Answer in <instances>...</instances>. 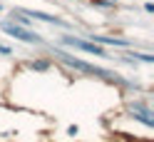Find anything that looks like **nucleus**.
<instances>
[{
	"mask_svg": "<svg viewBox=\"0 0 154 142\" xmlns=\"http://www.w3.org/2000/svg\"><path fill=\"white\" fill-rule=\"evenodd\" d=\"M132 112H134V117H137V120H142L144 122V125H154V117H152V112L147 110V107H142V105H134L132 107Z\"/></svg>",
	"mask_w": 154,
	"mask_h": 142,
	"instance_id": "5",
	"label": "nucleus"
},
{
	"mask_svg": "<svg viewBox=\"0 0 154 142\" xmlns=\"http://www.w3.org/2000/svg\"><path fill=\"white\" fill-rule=\"evenodd\" d=\"M92 43H107V45H119V47H127V40H119V37H104V35H92Z\"/></svg>",
	"mask_w": 154,
	"mask_h": 142,
	"instance_id": "6",
	"label": "nucleus"
},
{
	"mask_svg": "<svg viewBox=\"0 0 154 142\" xmlns=\"http://www.w3.org/2000/svg\"><path fill=\"white\" fill-rule=\"evenodd\" d=\"M60 58L70 65V68H75V70H82V72H90V75H97V77H104V80H112L114 75L109 72V70H102V68H94V65H90V62H82V60H75V58H70L67 52H57Z\"/></svg>",
	"mask_w": 154,
	"mask_h": 142,
	"instance_id": "1",
	"label": "nucleus"
},
{
	"mask_svg": "<svg viewBox=\"0 0 154 142\" xmlns=\"http://www.w3.org/2000/svg\"><path fill=\"white\" fill-rule=\"evenodd\" d=\"M0 10H3V5H0Z\"/></svg>",
	"mask_w": 154,
	"mask_h": 142,
	"instance_id": "7",
	"label": "nucleus"
},
{
	"mask_svg": "<svg viewBox=\"0 0 154 142\" xmlns=\"http://www.w3.org/2000/svg\"><path fill=\"white\" fill-rule=\"evenodd\" d=\"M3 30H5L8 35L17 37V40H23V43H40V35H37V33H30V30H25L23 25H15V23H3Z\"/></svg>",
	"mask_w": 154,
	"mask_h": 142,
	"instance_id": "2",
	"label": "nucleus"
},
{
	"mask_svg": "<svg viewBox=\"0 0 154 142\" xmlns=\"http://www.w3.org/2000/svg\"><path fill=\"white\" fill-rule=\"evenodd\" d=\"M23 15H27L30 20H45V23H55V25H65V20L55 15H47V13H35V10H23Z\"/></svg>",
	"mask_w": 154,
	"mask_h": 142,
	"instance_id": "4",
	"label": "nucleus"
},
{
	"mask_svg": "<svg viewBox=\"0 0 154 142\" xmlns=\"http://www.w3.org/2000/svg\"><path fill=\"white\" fill-rule=\"evenodd\" d=\"M62 40L67 43V45H72V47H77V50H85V52H90V55H100V58H107L104 55V50L100 45H94V43H87V40H80V37H70V35H65Z\"/></svg>",
	"mask_w": 154,
	"mask_h": 142,
	"instance_id": "3",
	"label": "nucleus"
}]
</instances>
